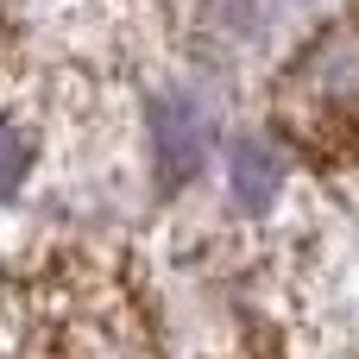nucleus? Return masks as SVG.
Returning a JSON list of instances; mask_svg holds the SVG:
<instances>
[{"instance_id": "20e7f679", "label": "nucleus", "mask_w": 359, "mask_h": 359, "mask_svg": "<svg viewBox=\"0 0 359 359\" xmlns=\"http://www.w3.org/2000/svg\"><path fill=\"white\" fill-rule=\"evenodd\" d=\"M25 158H32L25 133H19V126H0V196L25 183Z\"/></svg>"}, {"instance_id": "f03ea898", "label": "nucleus", "mask_w": 359, "mask_h": 359, "mask_svg": "<svg viewBox=\"0 0 359 359\" xmlns=\"http://www.w3.org/2000/svg\"><path fill=\"white\" fill-rule=\"evenodd\" d=\"M151 145H158V170L164 183H189L202 170V151H208V120L196 114L189 95H164L151 107Z\"/></svg>"}, {"instance_id": "f257e3e1", "label": "nucleus", "mask_w": 359, "mask_h": 359, "mask_svg": "<svg viewBox=\"0 0 359 359\" xmlns=\"http://www.w3.org/2000/svg\"><path fill=\"white\" fill-rule=\"evenodd\" d=\"M278 107L297 126H328V120L359 114V25H334L297 57Z\"/></svg>"}, {"instance_id": "7ed1b4c3", "label": "nucleus", "mask_w": 359, "mask_h": 359, "mask_svg": "<svg viewBox=\"0 0 359 359\" xmlns=\"http://www.w3.org/2000/svg\"><path fill=\"white\" fill-rule=\"evenodd\" d=\"M227 183H233V202L246 215H265L278 202V183H284V158L265 145V139H233V158H227Z\"/></svg>"}]
</instances>
